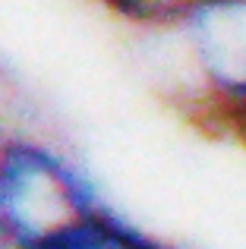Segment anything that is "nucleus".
I'll return each mask as SVG.
<instances>
[{
	"mask_svg": "<svg viewBox=\"0 0 246 249\" xmlns=\"http://www.w3.org/2000/svg\"><path fill=\"white\" fill-rule=\"evenodd\" d=\"M107 193L82 158L32 126L0 129V227L16 249L95 212Z\"/></svg>",
	"mask_w": 246,
	"mask_h": 249,
	"instance_id": "1",
	"label": "nucleus"
},
{
	"mask_svg": "<svg viewBox=\"0 0 246 249\" xmlns=\"http://www.w3.org/2000/svg\"><path fill=\"white\" fill-rule=\"evenodd\" d=\"M25 249H183V246L171 243L167 237L155 233L152 227L139 224L107 199L95 212L44 233Z\"/></svg>",
	"mask_w": 246,
	"mask_h": 249,
	"instance_id": "3",
	"label": "nucleus"
},
{
	"mask_svg": "<svg viewBox=\"0 0 246 249\" xmlns=\"http://www.w3.org/2000/svg\"><path fill=\"white\" fill-rule=\"evenodd\" d=\"M3 123H6V120H3V117H0V129H3Z\"/></svg>",
	"mask_w": 246,
	"mask_h": 249,
	"instance_id": "8",
	"label": "nucleus"
},
{
	"mask_svg": "<svg viewBox=\"0 0 246 249\" xmlns=\"http://www.w3.org/2000/svg\"><path fill=\"white\" fill-rule=\"evenodd\" d=\"M224 133L228 136H234V139H240V142H246V107L240 110V114L234 117V120L224 126Z\"/></svg>",
	"mask_w": 246,
	"mask_h": 249,
	"instance_id": "5",
	"label": "nucleus"
},
{
	"mask_svg": "<svg viewBox=\"0 0 246 249\" xmlns=\"http://www.w3.org/2000/svg\"><path fill=\"white\" fill-rule=\"evenodd\" d=\"M158 38L177 54L190 114L224 133L246 107V0H205Z\"/></svg>",
	"mask_w": 246,
	"mask_h": 249,
	"instance_id": "2",
	"label": "nucleus"
},
{
	"mask_svg": "<svg viewBox=\"0 0 246 249\" xmlns=\"http://www.w3.org/2000/svg\"><path fill=\"white\" fill-rule=\"evenodd\" d=\"M3 98H6V73L0 67V104H3Z\"/></svg>",
	"mask_w": 246,
	"mask_h": 249,
	"instance_id": "7",
	"label": "nucleus"
},
{
	"mask_svg": "<svg viewBox=\"0 0 246 249\" xmlns=\"http://www.w3.org/2000/svg\"><path fill=\"white\" fill-rule=\"evenodd\" d=\"M0 249H16V246H13V240L6 237V231H3V227H0Z\"/></svg>",
	"mask_w": 246,
	"mask_h": 249,
	"instance_id": "6",
	"label": "nucleus"
},
{
	"mask_svg": "<svg viewBox=\"0 0 246 249\" xmlns=\"http://www.w3.org/2000/svg\"><path fill=\"white\" fill-rule=\"evenodd\" d=\"M92 3L129 29L161 35V32L174 29L186 13H193L205 0H92Z\"/></svg>",
	"mask_w": 246,
	"mask_h": 249,
	"instance_id": "4",
	"label": "nucleus"
}]
</instances>
